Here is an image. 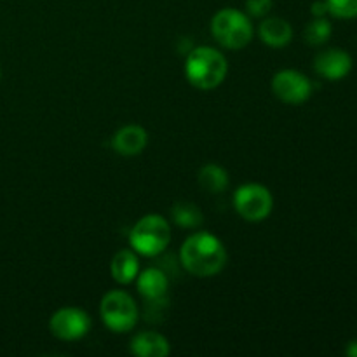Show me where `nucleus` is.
<instances>
[{
	"label": "nucleus",
	"mask_w": 357,
	"mask_h": 357,
	"mask_svg": "<svg viewBox=\"0 0 357 357\" xmlns=\"http://www.w3.org/2000/svg\"><path fill=\"white\" fill-rule=\"evenodd\" d=\"M272 93L286 105H302L312 96V82L305 73L286 68L272 77Z\"/></svg>",
	"instance_id": "nucleus-8"
},
{
	"label": "nucleus",
	"mask_w": 357,
	"mask_h": 357,
	"mask_svg": "<svg viewBox=\"0 0 357 357\" xmlns=\"http://www.w3.org/2000/svg\"><path fill=\"white\" fill-rule=\"evenodd\" d=\"M328 10L338 20H354L357 17V0H326Z\"/></svg>",
	"instance_id": "nucleus-18"
},
{
	"label": "nucleus",
	"mask_w": 357,
	"mask_h": 357,
	"mask_svg": "<svg viewBox=\"0 0 357 357\" xmlns=\"http://www.w3.org/2000/svg\"><path fill=\"white\" fill-rule=\"evenodd\" d=\"M258 37L268 47L281 49L293 40V28L284 17L265 16L258 24Z\"/></svg>",
	"instance_id": "nucleus-12"
},
{
	"label": "nucleus",
	"mask_w": 357,
	"mask_h": 357,
	"mask_svg": "<svg viewBox=\"0 0 357 357\" xmlns=\"http://www.w3.org/2000/svg\"><path fill=\"white\" fill-rule=\"evenodd\" d=\"M227 260L225 246L211 232H195L181 244V265L195 278H215L225 268Z\"/></svg>",
	"instance_id": "nucleus-1"
},
{
	"label": "nucleus",
	"mask_w": 357,
	"mask_h": 357,
	"mask_svg": "<svg viewBox=\"0 0 357 357\" xmlns=\"http://www.w3.org/2000/svg\"><path fill=\"white\" fill-rule=\"evenodd\" d=\"M352 66H354L352 56L345 49L340 47H331L326 49V51H321L314 58V70H316L317 75H321L326 80H331V82L345 79L352 72Z\"/></svg>",
	"instance_id": "nucleus-9"
},
{
	"label": "nucleus",
	"mask_w": 357,
	"mask_h": 357,
	"mask_svg": "<svg viewBox=\"0 0 357 357\" xmlns=\"http://www.w3.org/2000/svg\"><path fill=\"white\" fill-rule=\"evenodd\" d=\"M91 330L89 314L79 307H63L49 319V331L61 342L82 340Z\"/></svg>",
	"instance_id": "nucleus-7"
},
{
	"label": "nucleus",
	"mask_w": 357,
	"mask_h": 357,
	"mask_svg": "<svg viewBox=\"0 0 357 357\" xmlns=\"http://www.w3.org/2000/svg\"><path fill=\"white\" fill-rule=\"evenodd\" d=\"M229 73V63L222 51L209 45L192 49L185 61V77L199 91H213L222 86Z\"/></svg>",
	"instance_id": "nucleus-2"
},
{
	"label": "nucleus",
	"mask_w": 357,
	"mask_h": 357,
	"mask_svg": "<svg viewBox=\"0 0 357 357\" xmlns=\"http://www.w3.org/2000/svg\"><path fill=\"white\" fill-rule=\"evenodd\" d=\"M331 33H333V26H331L330 20L328 17H314L309 24L305 26V42L309 45H323L330 40Z\"/></svg>",
	"instance_id": "nucleus-17"
},
{
	"label": "nucleus",
	"mask_w": 357,
	"mask_h": 357,
	"mask_svg": "<svg viewBox=\"0 0 357 357\" xmlns=\"http://www.w3.org/2000/svg\"><path fill=\"white\" fill-rule=\"evenodd\" d=\"M234 208L246 222H264L274 209V197L265 185L244 183L234 194Z\"/></svg>",
	"instance_id": "nucleus-6"
},
{
	"label": "nucleus",
	"mask_w": 357,
	"mask_h": 357,
	"mask_svg": "<svg viewBox=\"0 0 357 357\" xmlns=\"http://www.w3.org/2000/svg\"><path fill=\"white\" fill-rule=\"evenodd\" d=\"M131 354L138 357H167L171 354L169 340L157 331H139L131 340Z\"/></svg>",
	"instance_id": "nucleus-13"
},
{
	"label": "nucleus",
	"mask_w": 357,
	"mask_h": 357,
	"mask_svg": "<svg viewBox=\"0 0 357 357\" xmlns=\"http://www.w3.org/2000/svg\"><path fill=\"white\" fill-rule=\"evenodd\" d=\"M211 35L222 47L229 51H241L253 40L255 28L246 13L234 7H225L213 16Z\"/></svg>",
	"instance_id": "nucleus-3"
},
{
	"label": "nucleus",
	"mask_w": 357,
	"mask_h": 357,
	"mask_svg": "<svg viewBox=\"0 0 357 357\" xmlns=\"http://www.w3.org/2000/svg\"><path fill=\"white\" fill-rule=\"evenodd\" d=\"M272 6H274V0H246V3H244L248 16L257 17V20L268 16Z\"/></svg>",
	"instance_id": "nucleus-19"
},
{
	"label": "nucleus",
	"mask_w": 357,
	"mask_h": 357,
	"mask_svg": "<svg viewBox=\"0 0 357 357\" xmlns=\"http://www.w3.org/2000/svg\"><path fill=\"white\" fill-rule=\"evenodd\" d=\"M136 288L139 295L150 303H162L167 300V291H169V279L166 272L160 268L150 267L139 272L136 278Z\"/></svg>",
	"instance_id": "nucleus-10"
},
{
	"label": "nucleus",
	"mask_w": 357,
	"mask_h": 357,
	"mask_svg": "<svg viewBox=\"0 0 357 357\" xmlns=\"http://www.w3.org/2000/svg\"><path fill=\"white\" fill-rule=\"evenodd\" d=\"M197 181L202 190L209 192V194H222L229 188L230 176L225 167L220 166V164L209 162L199 169Z\"/></svg>",
	"instance_id": "nucleus-15"
},
{
	"label": "nucleus",
	"mask_w": 357,
	"mask_h": 357,
	"mask_svg": "<svg viewBox=\"0 0 357 357\" xmlns=\"http://www.w3.org/2000/svg\"><path fill=\"white\" fill-rule=\"evenodd\" d=\"M345 356L357 357V338H354V340L349 342L347 347H345Z\"/></svg>",
	"instance_id": "nucleus-21"
},
{
	"label": "nucleus",
	"mask_w": 357,
	"mask_h": 357,
	"mask_svg": "<svg viewBox=\"0 0 357 357\" xmlns=\"http://www.w3.org/2000/svg\"><path fill=\"white\" fill-rule=\"evenodd\" d=\"M149 132L138 124H128L117 129L112 138V149L124 157H135L146 149Z\"/></svg>",
	"instance_id": "nucleus-11"
},
{
	"label": "nucleus",
	"mask_w": 357,
	"mask_h": 357,
	"mask_svg": "<svg viewBox=\"0 0 357 357\" xmlns=\"http://www.w3.org/2000/svg\"><path fill=\"white\" fill-rule=\"evenodd\" d=\"M100 316L105 326L114 333H129L135 330L139 319L135 298L122 289L108 291L101 298Z\"/></svg>",
	"instance_id": "nucleus-5"
},
{
	"label": "nucleus",
	"mask_w": 357,
	"mask_h": 357,
	"mask_svg": "<svg viewBox=\"0 0 357 357\" xmlns=\"http://www.w3.org/2000/svg\"><path fill=\"white\" fill-rule=\"evenodd\" d=\"M310 14H312L314 17L330 16V10H328V6H326V0H316V2H312V6H310Z\"/></svg>",
	"instance_id": "nucleus-20"
},
{
	"label": "nucleus",
	"mask_w": 357,
	"mask_h": 357,
	"mask_svg": "<svg viewBox=\"0 0 357 357\" xmlns=\"http://www.w3.org/2000/svg\"><path fill=\"white\" fill-rule=\"evenodd\" d=\"M171 243V227L164 216L150 213L139 218L129 234L131 250L142 257H159Z\"/></svg>",
	"instance_id": "nucleus-4"
},
{
	"label": "nucleus",
	"mask_w": 357,
	"mask_h": 357,
	"mask_svg": "<svg viewBox=\"0 0 357 357\" xmlns=\"http://www.w3.org/2000/svg\"><path fill=\"white\" fill-rule=\"evenodd\" d=\"M110 274L117 284H131L139 274L138 253L132 250H121L110 261Z\"/></svg>",
	"instance_id": "nucleus-14"
},
{
	"label": "nucleus",
	"mask_w": 357,
	"mask_h": 357,
	"mask_svg": "<svg viewBox=\"0 0 357 357\" xmlns=\"http://www.w3.org/2000/svg\"><path fill=\"white\" fill-rule=\"evenodd\" d=\"M171 218L176 225L181 229H197L204 222V215H202L201 208L194 202L180 201L171 208Z\"/></svg>",
	"instance_id": "nucleus-16"
}]
</instances>
